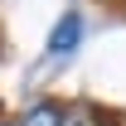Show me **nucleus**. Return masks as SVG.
Here are the masks:
<instances>
[{"mask_svg": "<svg viewBox=\"0 0 126 126\" xmlns=\"http://www.w3.org/2000/svg\"><path fill=\"white\" fill-rule=\"evenodd\" d=\"M78 39H82V19H78V15H63L58 24H53V34H48V53L63 58V53L78 48Z\"/></svg>", "mask_w": 126, "mask_h": 126, "instance_id": "1", "label": "nucleus"}, {"mask_svg": "<svg viewBox=\"0 0 126 126\" xmlns=\"http://www.w3.org/2000/svg\"><path fill=\"white\" fill-rule=\"evenodd\" d=\"M19 126H63V111L53 107V102H44V107H34V111H29Z\"/></svg>", "mask_w": 126, "mask_h": 126, "instance_id": "2", "label": "nucleus"}]
</instances>
